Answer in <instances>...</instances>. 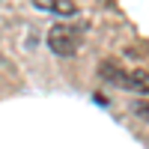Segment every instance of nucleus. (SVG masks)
<instances>
[{"label": "nucleus", "instance_id": "nucleus-4", "mask_svg": "<svg viewBox=\"0 0 149 149\" xmlns=\"http://www.w3.org/2000/svg\"><path fill=\"white\" fill-rule=\"evenodd\" d=\"M134 113H140L149 119V102H134Z\"/></svg>", "mask_w": 149, "mask_h": 149}, {"label": "nucleus", "instance_id": "nucleus-1", "mask_svg": "<svg viewBox=\"0 0 149 149\" xmlns=\"http://www.w3.org/2000/svg\"><path fill=\"white\" fill-rule=\"evenodd\" d=\"M84 45V27L78 24H54L48 30V48L57 57H74Z\"/></svg>", "mask_w": 149, "mask_h": 149}, {"label": "nucleus", "instance_id": "nucleus-2", "mask_svg": "<svg viewBox=\"0 0 149 149\" xmlns=\"http://www.w3.org/2000/svg\"><path fill=\"white\" fill-rule=\"evenodd\" d=\"M113 84H122L125 90H134V93H149V74L146 72H119L110 78Z\"/></svg>", "mask_w": 149, "mask_h": 149}, {"label": "nucleus", "instance_id": "nucleus-3", "mask_svg": "<svg viewBox=\"0 0 149 149\" xmlns=\"http://www.w3.org/2000/svg\"><path fill=\"white\" fill-rule=\"evenodd\" d=\"M33 3H36V9L54 12V15H63V18L78 12V3H74V0H33Z\"/></svg>", "mask_w": 149, "mask_h": 149}]
</instances>
